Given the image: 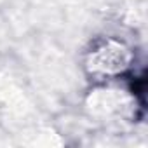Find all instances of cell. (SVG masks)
<instances>
[{"mask_svg": "<svg viewBox=\"0 0 148 148\" xmlns=\"http://www.w3.org/2000/svg\"><path fill=\"white\" fill-rule=\"evenodd\" d=\"M132 63V51L117 38H101L89 49L86 56L87 71L99 79H112L125 73Z\"/></svg>", "mask_w": 148, "mask_h": 148, "instance_id": "1", "label": "cell"}]
</instances>
